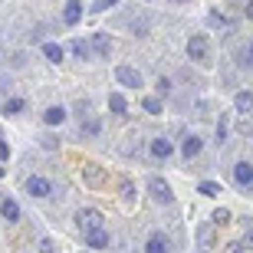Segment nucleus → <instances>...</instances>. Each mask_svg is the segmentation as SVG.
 Listing matches in <instances>:
<instances>
[{"label":"nucleus","mask_w":253,"mask_h":253,"mask_svg":"<svg viewBox=\"0 0 253 253\" xmlns=\"http://www.w3.org/2000/svg\"><path fill=\"white\" fill-rule=\"evenodd\" d=\"M207 53H211V43H207L204 33H197V37L188 40V56L194 59V63H207Z\"/></svg>","instance_id":"obj_1"},{"label":"nucleus","mask_w":253,"mask_h":253,"mask_svg":"<svg viewBox=\"0 0 253 253\" xmlns=\"http://www.w3.org/2000/svg\"><path fill=\"white\" fill-rule=\"evenodd\" d=\"M115 79H119V85H125V89H138L141 85V73L131 69V66H119V69H115Z\"/></svg>","instance_id":"obj_2"},{"label":"nucleus","mask_w":253,"mask_h":253,"mask_svg":"<svg viewBox=\"0 0 253 253\" xmlns=\"http://www.w3.org/2000/svg\"><path fill=\"white\" fill-rule=\"evenodd\" d=\"M148 191H151V197H155L158 204H171V201H174V194H171V188H168V181H161V178H151L148 181Z\"/></svg>","instance_id":"obj_3"},{"label":"nucleus","mask_w":253,"mask_h":253,"mask_svg":"<svg viewBox=\"0 0 253 253\" xmlns=\"http://www.w3.org/2000/svg\"><path fill=\"white\" fill-rule=\"evenodd\" d=\"M105 217L99 214V211H92V207H85V211H79V227L83 230H95V227H102Z\"/></svg>","instance_id":"obj_4"},{"label":"nucleus","mask_w":253,"mask_h":253,"mask_svg":"<svg viewBox=\"0 0 253 253\" xmlns=\"http://www.w3.org/2000/svg\"><path fill=\"white\" fill-rule=\"evenodd\" d=\"M85 244L92 247V250H105L112 240H109V234H105V227H95V230H85Z\"/></svg>","instance_id":"obj_5"},{"label":"nucleus","mask_w":253,"mask_h":253,"mask_svg":"<svg viewBox=\"0 0 253 253\" xmlns=\"http://www.w3.org/2000/svg\"><path fill=\"white\" fill-rule=\"evenodd\" d=\"M49 191H53V184H49L46 178H37V174H33V178L27 181V194L30 197H49Z\"/></svg>","instance_id":"obj_6"},{"label":"nucleus","mask_w":253,"mask_h":253,"mask_svg":"<svg viewBox=\"0 0 253 253\" xmlns=\"http://www.w3.org/2000/svg\"><path fill=\"white\" fill-rule=\"evenodd\" d=\"M63 20H66V27H76V23L83 20V3H79V0H66Z\"/></svg>","instance_id":"obj_7"},{"label":"nucleus","mask_w":253,"mask_h":253,"mask_svg":"<svg viewBox=\"0 0 253 253\" xmlns=\"http://www.w3.org/2000/svg\"><path fill=\"white\" fill-rule=\"evenodd\" d=\"M89 46H92L102 59L112 56V40H109V33H92V43H89Z\"/></svg>","instance_id":"obj_8"},{"label":"nucleus","mask_w":253,"mask_h":253,"mask_svg":"<svg viewBox=\"0 0 253 253\" xmlns=\"http://www.w3.org/2000/svg\"><path fill=\"white\" fill-rule=\"evenodd\" d=\"M171 151H174V145H171L168 138H155V141H151V158L168 161V158H171Z\"/></svg>","instance_id":"obj_9"},{"label":"nucleus","mask_w":253,"mask_h":253,"mask_svg":"<svg viewBox=\"0 0 253 253\" xmlns=\"http://www.w3.org/2000/svg\"><path fill=\"white\" fill-rule=\"evenodd\" d=\"M234 181L240 184V188H250V184H253V165L240 161V165L234 168Z\"/></svg>","instance_id":"obj_10"},{"label":"nucleus","mask_w":253,"mask_h":253,"mask_svg":"<svg viewBox=\"0 0 253 253\" xmlns=\"http://www.w3.org/2000/svg\"><path fill=\"white\" fill-rule=\"evenodd\" d=\"M0 214L7 217L10 224H17L20 220V204L13 201V197H3V201H0Z\"/></svg>","instance_id":"obj_11"},{"label":"nucleus","mask_w":253,"mask_h":253,"mask_svg":"<svg viewBox=\"0 0 253 253\" xmlns=\"http://www.w3.org/2000/svg\"><path fill=\"white\" fill-rule=\"evenodd\" d=\"M201 145H204V141L197 138V135H188V138H184V145H181V155L191 161L194 155H201Z\"/></svg>","instance_id":"obj_12"},{"label":"nucleus","mask_w":253,"mask_h":253,"mask_svg":"<svg viewBox=\"0 0 253 253\" xmlns=\"http://www.w3.org/2000/svg\"><path fill=\"white\" fill-rule=\"evenodd\" d=\"M43 122L46 125H63L66 122V109L63 105H49L46 112H43Z\"/></svg>","instance_id":"obj_13"},{"label":"nucleus","mask_w":253,"mask_h":253,"mask_svg":"<svg viewBox=\"0 0 253 253\" xmlns=\"http://www.w3.org/2000/svg\"><path fill=\"white\" fill-rule=\"evenodd\" d=\"M145 253H168V240L161 234H151L148 244H145Z\"/></svg>","instance_id":"obj_14"},{"label":"nucleus","mask_w":253,"mask_h":253,"mask_svg":"<svg viewBox=\"0 0 253 253\" xmlns=\"http://www.w3.org/2000/svg\"><path fill=\"white\" fill-rule=\"evenodd\" d=\"M234 105H237V112H253V92H237Z\"/></svg>","instance_id":"obj_15"},{"label":"nucleus","mask_w":253,"mask_h":253,"mask_svg":"<svg viewBox=\"0 0 253 253\" xmlns=\"http://www.w3.org/2000/svg\"><path fill=\"white\" fill-rule=\"evenodd\" d=\"M43 56H46L49 63H59V59H63V46H59V43H43Z\"/></svg>","instance_id":"obj_16"},{"label":"nucleus","mask_w":253,"mask_h":253,"mask_svg":"<svg viewBox=\"0 0 253 253\" xmlns=\"http://www.w3.org/2000/svg\"><path fill=\"white\" fill-rule=\"evenodd\" d=\"M109 109H112L115 115H125V95L122 92H112V95H109Z\"/></svg>","instance_id":"obj_17"},{"label":"nucleus","mask_w":253,"mask_h":253,"mask_svg":"<svg viewBox=\"0 0 253 253\" xmlns=\"http://www.w3.org/2000/svg\"><path fill=\"white\" fill-rule=\"evenodd\" d=\"M73 53H76L79 59H89V53H92V46H89L85 40H73Z\"/></svg>","instance_id":"obj_18"},{"label":"nucleus","mask_w":253,"mask_h":253,"mask_svg":"<svg viewBox=\"0 0 253 253\" xmlns=\"http://www.w3.org/2000/svg\"><path fill=\"white\" fill-rule=\"evenodd\" d=\"M23 109H27L23 99H7V102H3V112L7 115H17V112H23Z\"/></svg>","instance_id":"obj_19"},{"label":"nucleus","mask_w":253,"mask_h":253,"mask_svg":"<svg viewBox=\"0 0 253 253\" xmlns=\"http://www.w3.org/2000/svg\"><path fill=\"white\" fill-rule=\"evenodd\" d=\"M211 220H214V227H224V224H230V211H227V207H217L214 214H211Z\"/></svg>","instance_id":"obj_20"},{"label":"nucleus","mask_w":253,"mask_h":253,"mask_svg":"<svg viewBox=\"0 0 253 253\" xmlns=\"http://www.w3.org/2000/svg\"><path fill=\"white\" fill-rule=\"evenodd\" d=\"M99 128H102V122H99V119H92V115H89V119H83V135H99Z\"/></svg>","instance_id":"obj_21"},{"label":"nucleus","mask_w":253,"mask_h":253,"mask_svg":"<svg viewBox=\"0 0 253 253\" xmlns=\"http://www.w3.org/2000/svg\"><path fill=\"white\" fill-rule=\"evenodd\" d=\"M197 191H201L204 197H217V194H220V184H217V181H201V188H197Z\"/></svg>","instance_id":"obj_22"},{"label":"nucleus","mask_w":253,"mask_h":253,"mask_svg":"<svg viewBox=\"0 0 253 253\" xmlns=\"http://www.w3.org/2000/svg\"><path fill=\"white\" fill-rule=\"evenodd\" d=\"M141 109H145V112H151V115H161V99H155V95H148V99L141 102Z\"/></svg>","instance_id":"obj_23"},{"label":"nucleus","mask_w":253,"mask_h":253,"mask_svg":"<svg viewBox=\"0 0 253 253\" xmlns=\"http://www.w3.org/2000/svg\"><path fill=\"white\" fill-rule=\"evenodd\" d=\"M109 7H119V0H95L92 7H89V13H105Z\"/></svg>","instance_id":"obj_24"},{"label":"nucleus","mask_w":253,"mask_h":253,"mask_svg":"<svg viewBox=\"0 0 253 253\" xmlns=\"http://www.w3.org/2000/svg\"><path fill=\"white\" fill-rule=\"evenodd\" d=\"M240 63H244V66H253V40L247 43L244 49H240Z\"/></svg>","instance_id":"obj_25"},{"label":"nucleus","mask_w":253,"mask_h":253,"mask_svg":"<svg viewBox=\"0 0 253 253\" xmlns=\"http://www.w3.org/2000/svg\"><path fill=\"white\" fill-rule=\"evenodd\" d=\"M220 141H227V115L217 119V145H220Z\"/></svg>","instance_id":"obj_26"},{"label":"nucleus","mask_w":253,"mask_h":253,"mask_svg":"<svg viewBox=\"0 0 253 253\" xmlns=\"http://www.w3.org/2000/svg\"><path fill=\"white\" fill-rule=\"evenodd\" d=\"M83 178H85V181H92V184H99V181H102V171H95V168H85V171H83Z\"/></svg>","instance_id":"obj_27"},{"label":"nucleus","mask_w":253,"mask_h":253,"mask_svg":"<svg viewBox=\"0 0 253 253\" xmlns=\"http://www.w3.org/2000/svg\"><path fill=\"white\" fill-rule=\"evenodd\" d=\"M7 158H10V148H7V141L0 138V174H3V165H7Z\"/></svg>","instance_id":"obj_28"},{"label":"nucleus","mask_w":253,"mask_h":253,"mask_svg":"<svg viewBox=\"0 0 253 253\" xmlns=\"http://www.w3.org/2000/svg\"><path fill=\"white\" fill-rule=\"evenodd\" d=\"M201 247H204V250L211 247V230H207V227H201Z\"/></svg>","instance_id":"obj_29"},{"label":"nucleus","mask_w":253,"mask_h":253,"mask_svg":"<svg viewBox=\"0 0 253 253\" xmlns=\"http://www.w3.org/2000/svg\"><path fill=\"white\" fill-rule=\"evenodd\" d=\"M56 145H59V141L53 138V135H43V148H49V151H53V148H56Z\"/></svg>","instance_id":"obj_30"},{"label":"nucleus","mask_w":253,"mask_h":253,"mask_svg":"<svg viewBox=\"0 0 253 253\" xmlns=\"http://www.w3.org/2000/svg\"><path fill=\"white\" fill-rule=\"evenodd\" d=\"M207 20H211V23H214V27H224V23H227V20L220 17V13H217V10H214V13H211V17H207Z\"/></svg>","instance_id":"obj_31"},{"label":"nucleus","mask_w":253,"mask_h":253,"mask_svg":"<svg viewBox=\"0 0 253 253\" xmlns=\"http://www.w3.org/2000/svg\"><path fill=\"white\" fill-rule=\"evenodd\" d=\"M122 191H125V201H131V197H135V191H131V181H122Z\"/></svg>","instance_id":"obj_32"},{"label":"nucleus","mask_w":253,"mask_h":253,"mask_svg":"<svg viewBox=\"0 0 253 253\" xmlns=\"http://www.w3.org/2000/svg\"><path fill=\"white\" fill-rule=\"evenodd\" d=\"M148 30V20H135V33H145Z\"/></svg>","instance_id":"obj_33"},{"label":"nucleus","mask_w":253,"mask_h":253,"mask_svg":"<svg viewBox=\"0 0 253 253\" xmlns=\"http://www.w3.org/2000/svg\"><path fill=\"white\" fill-rule=\"evenodd\" d=\"M43 253H53V244H49V240H43Z\"/></svg>","instance_id":"obj_34"},{"label":"nucleus","mask_w":253,"mask_h":253,"mask_svg":"<svg viewBox=\"0 0 253 253\" xmlns=\"http://www.w3.org/2000/svg\"><path fill=\"white\" fill-rule=\"evenodd\" d=\"M244 244H247V247H250V250H253V230H250V234H247V240H244Z\"/></svg>","instance_id":"obj_35"},{"label":"nucleus","mask_w":253,"mask_h":253,"mask_svg":"<svg viewBox=\"0 0 253 253\" xmlns=\"http://www.w3.org/2000/svg\"><path fill=\"white\" fill-rule=\"evenodd\" d=\"M247 17L253 20V0H250V3H247Z\"/></svg>","instance_id":"obj_36"},{"label":"nucleus","mask_w":253,"mask_h":253,"mask_svg":"<svg viewBox=\"0 0 253 253\" xmlns=\"http://www.w3.org/2000/svg\"><path fill=\"white\" fill-rule=\"evenodd\" d=\"M174 3H188V0H174Z\"/></svg>","instance_id":"obj_37"}]
</instances>
